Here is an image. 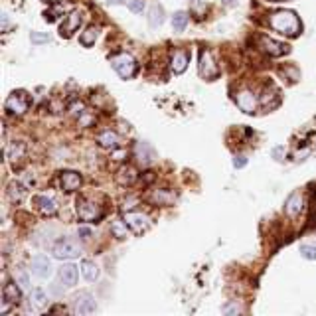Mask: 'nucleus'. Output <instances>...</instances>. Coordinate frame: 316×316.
<instances>
[{
    "label": "nucleus",
    "mask_w": 316,
    "mask_h": 316,
    "mask_svg": "<svg viewBox=\"0 0 316 316\" xmlns=\"http://www.w3.org/2000/svg\"><path fill=\"white\" fill-rule=\"evenodd\" d=\"M26 156V145L22 140H14L12 145H8L6 147V158H8V162H12V164H18L22 158Z\"/></svg>",
    "instance_id": "obj_21"
},
{
    "label": "nucleus",
    "mask_w": 316,
    "mask_h": 316,
    "mask_svg": "<svg viewBox=\"0 0 316 316\" xmlns=\"http://www.w3.org/2000/svg\"><path fill=\"white\" fill-rule=\"evenodd\" d=\"M60 186H62L64 192L71 194V192L79 190V186H81V176L77 174V172H73V170H64L62 174H60Z\"/></svg>",
    "instance_id": "obj_12"
},
{
    "label": "nucleus",
    "mask_w": 316,
    "mask_h": 316,
    "mask_svg": "<svg viewBox=\"0 0 316 316\" xmlns=\"http://www.w3.org/2000/svg\"><path fill=\"white\" fill-rule=\"evenodd\" d=\"M221 310H223V314H232V312L237 314V312H241V308H239L237 304H225Z\"/></svg>",
    "instance_id": "obj_37"
},
{
    "label": "nucleus",
    "mask_w": 316,
    "mask_h": 316,
    "mask_svg": "<svg viewBox=\"0 0 316 316\" xmlns=\"http://www.w3.org/2000/svg\"><path fill=\"white\" fill-rule=\"evenodd\" d=\"M164 22V10H162V6H152L150 8V16H149V24H150V28H156V26H160Z\"/></svg>",
    "instance_id": "obj_28"
},
{
    "label": "nucleus",
    "mask_w": 316,
    "mask_h": 316,
    "mask_svg": "<svg viewBox=\"0 0 316 316\" xmlns=\"http://www.w3.org/2000/svg\"><path fill=\"white\" fill-rule=\"evenodd\" d=\"M273 2H279V0H273Z\"/></svg>",
    "instance_id": "obj_44"
},
{
    "label": "nucleus",
    "mask_w": 316,
    "mask_h": 316,
    "mask_svg": "<svg viewBox=\"0 0 316 316\" xmlns=\"http://www.w3.org/2000/svg\"><path fill=\"white\" fill-rule=\"evenodd\" d=\"M188 14L186 12H176L174 16H172V28L174 30H178V32H182L184 28H186V24H188Z\"/></svg>",
    "instance_id": "obj_29"
},
{
    "label": "nucleus",
    "mask_w": 316,
    "mask_h": 316,
    "mask_svg": "<svg viewBox=\"0 0 316 316\" xmlns=\"http://www.w3.org/2000/svg\"><path fill=\"white\" fill-rule=\"evenodd\" d=\"M26 186L20 184V182H10L8 188H6V198L10 204H22L24 198H26Z\"/></svg>",
    "instance_id": "obj_16"
},
{
    "label": "nucleus",
    "mask_w": 316,
    "mask_h": 316,
    "mask_svg": "<svg viewBox=\"0 0 316 316\" xmlns=\"http://www.w3.org/2000/svg\"><path fill=\"white\" fill-rule=\"evenodd\" d=\"M60 281L66 284V286H73L77 283V267L67 263V265H62L60 267Z\"/></svg>",
    "instance_id": "obj_23"
},
{
    "label": "nucleus",
    "mask_w": 316,
    "mask_h": 316,
    "mask_svg": "<svg viewBox=\"0 0 316 316\" xmlns=\"http://www.w3.org/2000/svg\"><path fill=\"white\" fill-rule=\"evenodd\" d=\"M83 109H85V107H83V103H81V101H77V99H75V101H71V103H69V107H67V111L73 115V117H79V115H83Z\"/></svg>",
    "instance_id": "obj_32"
},
{
    "label": "nucleus",
    "mask_w": 316,
    "mask_h": 316,
    "mask_svg": "<svg viewBox=\"0 0 316 316\" xmlns=\"http://www.w3.org/2000/svg\"><path fill=\"white\" fill-rule=\"evenodd\" d=\"M62 12V8L60 6H55V8H50V10H46L44 12V20L46 22H55L57 20V14Z\"/></svg>",
    "instance_id": "obj_33"
},
{
    "label": "nucleus",
    "mask_w": 316,
    "mask_h": 316,
    "mask_svg": "<svg viewBox=\"0 0 316 316\" xmlns=\"http://www.w3.org/2000/svg\"><path fill=\"white\" fill-rule=\"evenodd\" d=\"M32 273L36 277H40V279H46V277L51 275V263H50L48 257H44V255L34 257L32 259Z\"/></svg>",
    "instance_id": "obj_14"
},
{
    "label": "nucleus",
    "mask_w": 316,
    "mask_h": 316,
    "mask_svg": "<svg viewBox=\"0 0 316 316\" xmlns=\"http://www.w3.org/2000/svg\"><path fill=\"white\" fill-rule=\"evenodd\" d=\"M75 300H77V302H75V310H77L79 314H91V312H95V299H93L89 293L77 295Z\"/></svg>",
    "instance_id": "obj_20"
},
{
    "label": "nucleus",
    "mask_w": 316,
    "mask_h": 316,
    "mask_svg": "<svg viewBox=\"0 0 316 316\" xmlns=\"http://www.w3.org/2000/svg\"><path fill=\"white\" fill-rule=\"evenodd\" d=\"M269 24H271V28H273L275 32L284 34V36H289V38L299 36L300 30H302V24H300L299 16L293 10H279V12H275L271 16Z\"/></svg>",
    "instance_id": "obj_1"
},
{
    "label": "nucleus",
    "mask_w": 316,
    "mask_h": 316,
    "mask_svg": "<svg viewBox=\"0 0 316 316\" xmlns=\"http://www.w3.org/2000/svg\"><path fill=\"white\" fill-rule=\"evenodd\" d=\"M51 253L55 259H75V257H79L83 253L81 245L77 241H71V239H60L55 241L53 247H51Z\"/></svg>",
    "instance_id": "obj_4"
},
{
    "label": "nucleus",
    "mask_w": 316,
    "mask_h": 316,
    "mask_svg": "<svg viewBox=\"0 0 316 316\" xmlns=\"http://www.w3.org/2000/svg\"><path fill=\"white\" fill-rule=\"evenodd\" d=\"M127 0H109V4H125Z\"/></svg>",
    "instance_id": "obj_41"
},
{
    "label": "nucleus",
    "mask_w": 316,
    "mask_h": 316,
    "mask_svg": "<svg viewBox=\"0 0 316 316\" xmlns=\"http://www.w3.org/2000/svg\"><path fill=\"white\" fill-rule=\"evenodd\" d=\"M16 283L22 286V289H28V286H30V281H28V275L24 271H16Z\"/></svg>",
    "instance_id": "obj_35"
},
{
    "label": "nucleus",
    "mask_w": 316,
    "mask_h": 316,
    "mask_svg": "<svg viewBox=\"0 0 316 316\" xmlns=\"http://www.w3.org/2000/svg\"><path fill=\"white\" fill-rule=\"evenodd\" d=\"M44 2H48V4H57V2H62V0H44Z\"/></svg>",
    "instance_id": "obj_42"
},
{
    "label": "nucleus",
    "mask_w": 316,
    "mask_h": 316,
    "mask_svg": "<svg viewBox=\"0 0 316 316\" xmlns=\"http://www.w3.org/2000/svg\"><path fill=\"white\" fill-rule=\"evenodd\" d=\"M30 40H32V44H46V42H50V34L32 32V34H30Z\"/></svg>",
    "instance_id": "obj_34"
},
{
    "label": "nucleus",
    "mask_w": 316,
    "mask_h": 316,
    "mask_svg": "<svg viewBox=\"0 0 316 316\" xmlns=\"http://www.w3.org/2000/svg\"><path fill=\"white\" fill-rule=\"evenodd\" d=\"M235 103H237V107H239L243 113H247V115L255 113V109H257V99H255V95H253L251 91H241V93H237Z\"/></svg>",
    "instance_id": "obj_15"
},
{
    "label": "nucleus",
    "mask_w": 316,
    "mask_h": 316,
    "mask_svg": "<svg viewBox=\"0 0 316 316\" xmlns=\"http://www.w3.org/2000/svg\"><path fill=\"white\" fill-rule=\"evenodd\" d=\"M75 206H77V216H79L81 221L93 223V221H99L103 217L101 206H97L95 202H91V200H87V198H79L75 202Z\"/></svg>",
    "instance_id": "obj_3"
},
{
    "label": "nucleus",
    "mask_w": 316,
    "mask_h": 316,
    "mask_svg": "<svg viewBox=\"0 0 316 316\" xmlns=\"http://www.w3.org/2000/svg\"><path fill=\"white\" fill-rule=\"evenodd\" d=\"M97 38H99V28H95V26H89L87 30L85 32H81V38H79V42L85 46V48H89V46H93L95 42H97Z\"/></svg>",
    "instance_id": "obj_25"
},
{
    "label": "nucleus",
    "mask_w": 316,
    "mask_h": 316,
    "mask_svg": "<svg viewBox=\"0 0 316 316\" xmlns=\"http://www.w3.org/2000/svg\"><path fill=\"white\" fill-rule=\"evenodd\" d=\"M34 202H36L38 210H40L44 216L51 217V216L57 214V204H55V200H53V198H50V196H36V198H34Z\"/></svg>",
    "instance_id": "obj_17"
},
{
    "label": "nucleus",
    "mask_w": 316,
    "mask_h": 316,
    "mask_svg": "<svg viewBox=\"0 0 316 316\" xmlns=\"http://www.w3.org/2000/svg\"><path fill=\"white\" fill-rule=\"evenodd\" d=\"M18 283H6L4 284V289H2V308H0V312H6L10 306L18 304L20 299H22V291L16 286Z\"/></svg>",
    "instance_id": "obj_9"
},
{
    "label": "nucleus",
    "mask_w": 316,
    "mask_h": 316,
    "mask_svg": "<svg viewBox=\"0 0 316 316\" xmlns=\"http://www.w3.org/2000/svg\"><path fill=\"white\" fill-rule=\"evenodd\" d=\"M97 142H99V147H103V149L115 150V149H119V134L115 131H111V129H107V131L97 134Z\"/></svg>",
    "instance_id": "obj_18"
},
{
    "label": "nucleus",
    "mask_w": 316,
    "mask_h": 316,
    "mask_svg": "<svg viewBox=\"0 0 316 316\" xmlns=\"http://www.w3.org/2000/svg\"><path fill=\"white\" fill-rule=\"evenodd\" d=\"M245 164H247V158H245V156H241V154H239V156H235V158H233V166H235V168H243Z\"/></svg>",
    "instance_id": "obj_38"
},
{
    "label": "nucleus",
    "mask_w": 316,
    "mask_h": 316,
    "mask_svg": "<svg viewBox=\"0 0 316 316\" xmlns=\"http://www.w3.org/2000/svg\"><path fill=\"white\" fill-rule=\"evenodd\" d=\"M300 210H302V194L300 192H293L289 198H286V202H284V212H286V216L295 217V216L300 214Z\"/></svg>",
    "instance_id": "obj_19"
},
{
    "label": "nucleus",
    "mask_w": 316,
    "mask_h": 316,
    "mask_svg": "<svg viewBox=\"0 0 316 316\" xmlns=\"http://www.w3.org/2000/svg\"><path fill=\"white\" fill-rule=\"evenodd\" d=\"M81 273L87 281H95L99 277V267L93 261H81Z\"/></svg>",
    "instance_id": "obj_27"
},
{
    "label": "nucleus",
    "mask_w": 316,
    "mask_h": 316,
    "mask_svg": "<svg viewBox=\"0 0 316 316\" xmlns=\"http://www.w3.org/2000/svg\"><path fill=\"white\" fill-rule=\"evenodd\" d=\"M259 50H261L263 53L271 55V57H281V55H286V53L291 51L286 44L277 42V40H273V38H269V36H261V38H259Z\"/></svg>",
    "instance_id": "obj_7"
},
{
    "label": "nucleus",
    "mask_w": 316,
    "mask_h": 316,
    "mask_svg": "<svg viewBox=\"0 0 316 316\" xmlns=\"http://www.w3.org/2000/svg\"><path fill=\"white\" fill-rule=\"evenodd\" d=\"M221 2H223V4H232V2H233V0H221Z\"/></svg>",
    "instance_id": "obj_43"
},
{
    "label": "nucleus",
    "mask_w": 316,
    "mask_h": 316,
    "mask_svg": "<svg viewBox=\"0 0 316 316\" xmlns=\"http://www.w3.org/2000/svg\"><path fill=\"white\" fill-rule=\"evenodd\" d=\"M129 8H131L134 14H140L142 10H145V2H142V0H131V2H129Z\"/></svg>",
    "instance_id": "obj_36"
},
{
    "label": "nucleus",
    "mask_w": 316,
    "mask_h": 316,
    "mask_svg": "<svg viewBox=\"0 0 316 316\" xmlns=\"http://www.w3.org/2000/svg\"><path fill=\"white\" fill-rule=\"evenodd\" d=\"M30 107V97H28L26 91H14L8 95L6 103H4V109L8 115H24Z\"/></svg>",
    "instance_id": "obj_5"
},
{
    "label": "nucleus",
    "mask_w": 316,
    "mask_h": 316,
    "mask_svg": "<svg viewBox=\"0 0 316 316\" xmlns=\"http://www.w3.org/2000/svg\"><path fill=\"white\" fill-rule=\"evenodd\" d=\"M30 299L34 300L36 306H44V304L48 302V297H46V293H44L42 289H34L32 295H30Z\"/></svg>",
    "instance_id": "obj_30"
},
{
    "label": "nucleus",
    "mask_w": 316,
    "mask_h": 316,
    "mask_svg": "<svg viewBox=\"0 0 316 316\" xmlns=\"http://www.w3.org/2000/svg\"><path fill=\"white\" fill-rule=\"evenodd\" d=\"M111 66H113V69L117 71L123 79L134 77V73H136V69H138L136 60H134L131 53H127V51H121V53L111 55Z\"/></svg>",
    "instance_id": "obj_2"
},
{
    "label": "nucleus",
    "mask_w": 316,
    "mask_h": 316,
    "mask_svg": "<svg viewBox=\"0 0 316 316\" xmlns=\"http://www.w3.org/2000/svg\"><path fill=\"white\" fill-rule=\"evenodd\" d=\"M127 221L125 219H119V221H113L111 223V235L117 237V239H127L129 237V232H127Z\"/></svg>",
    "instance_id": "obj_26"
},
{
    "label": "nucleus",
    "mask_w": 316,
    "mask_h": 316,
    "mask_svg": "<svg viewBox=\"0 0 316 316\" xmlns=\"http://www.w3.org/2000/svg\"><path fill=\"white\" fill-rule=\"evenodd\" d=\"M123 219L127 221V225L133 229V233H145L147 229L150 227V219L145 214H138V212H129L123 216Z\"/></svg>",
    "instance_id": "obj_8"
},
{
    "label": "nucleus",
    "mask_w": 316,
    "mask_h": 316,
    "mask_svg": "<svg viewBox=\"0 0 316 316\" xmlns=\"http://www.w3.org/2000/svg\"><path fill=\"white\" fill-rule=\"evenodd\" d=\"M81 22H83V14H81L79 10H71V12L66 16L64 24H62V28H60V34H62L64 38H69L73 32L79 30Z\"/></svg>",
    "instance_id": "obj_10"
},
{
    "label": "nucleus",
    "mask_w": 316,
    "mask_h": 316,
    "mask_svg": "<svg viewBox=\"0 0 316 316\" xmlns=\"http://www.w3.org/2000/svg\"><path fill=\"white\" fill-rule=\"evenodd\" d=\"M174 194L172 192H168V190H154L152 192V196H150V202L152 204H158V206H168V204H172L174 202Z\"/></svg>",
    "instance_id": "obj_24"
},
{
    "label": "nucleus",
    "mask_w": 316,
    "mask_h": 316,
    "mask_svg": "<svg viewBox=\"0 0 316 316\" xmlns=\"http://www.w3.org/2000/svg\"><path fill=\"white\" fill-rule=\"evenodd\" d=\"M198 69H200V75H202L204 79H210V81H212V79H217V75H219V67H217L216 60H214L212 51L204 50L202 53H200Z\"/></svg>",
    "instance_id": "obj_6"
},
{
    "label": "nucleus",
    "mask_w": 316,
    "mask_h": 316,
    "mask_svg": "<svg viewBox=\"0 0 316 316\" xmlns=\"http://www.w3.org/2000/svg\"><path fill=\"white\" fill-rule=\"evenodd\" d=\"M281 152H283V149H275V150H273V156H275L277 160H281V158H279V156H281Z\"/></svg>",
    "instance_id": "obj_40"
},
{
    "label": "nucleus",
    "mask_w": 316,
    "mask_h": 316,
    "mask_svg": "<svg viewBox=\"0 0 316 316\" xmlns=\"http://www.w3.org/2000/svg\"><path fill=\"white\" fill-rule=\"evenodd\" d=\"M300 255L308 261H316V247L314 245H300Z\"/></svg>",
    "instance_id": "obj_31"
},
{
    "label": "nucleus",
    "mask_w": 316,
    "mask_h": 316,
    "mask_svg": "<svg viewBox=\"0 0 316 316\" xmlns=\"http://www.w3.org/2000/svg\"><path fill=\"white\" fill-rule=\"evenodd\" d=\"M134 158H136L142 166H149V164L154 162L156 152H154V149L149 145V142L140 140V142H136V145H134Z\"/></svg>",
    "instance_id": "obj_11"
},
{
    "label": "nucleus",
    "mask_w": 316,
    "mask_h": 316,
    "mask_svg": "<svg viewBox=\"0 0 316 316\" xmlns=\"http://www.w3.org/2000/svg\"><path fill=\"white\" fill-rule=\"evenodd\" d=\"M115 178H117V182L121 186H133L136 182V170L133 166H121Z\"/></svg>",
    "instance_id": "obj_22"
},
{
    "label": "nucleus",
    "mask_w": 316,
    "mask_h": 316,
    "mask_svg": "<svg viewBox=\"0 0 316 316\" xmlns=\"http://www.w3.org/2000/svg\"><path fill=\"white\" fill-rule=\"evenodd\" d=\"M188 64H190V55H188L186 51L176 50L174 53H172V60H170V69L174 71L176 75L184 73V71H186V67H188Z\"/></svg>",
    "instance_id": "obj_13"
},
{
    "label": "nucleus",
    "mask_w": 316,
    "mask_h": 316,
    "mask_svg": "<svg viewBox=\"0 0 316 316\" xmlns=\"http://www.w3.org/2000/svg\"><path fill=\"white\" fill-rule=\"evenodd\" d=\"M77 233L81 235V239H89V237H91V229H89V227H79Z\"/></svg>",
    "instance_id": "obj_39"
}]
</instances>
